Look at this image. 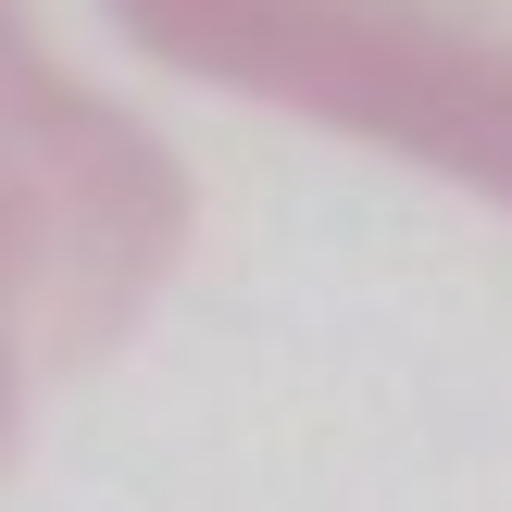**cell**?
<instances>
[{
  "label": "cell",
  "mask_w": 512,
  "mask_h": 512,
  "mask_svg": "<svg viewBox=\"0 0 512 512\" xmlns=\"http://www.w3.org/2000/svg\"><path fill=\"white\" fill-rule=\"evenodd\" d=\"M188 250V175L125 100H100L25 0H0V463L38 400L88 375L163 300Z\"/></svg>",
  "instance_id": "cell-1"
},
{
  "label": "cell",
  "mask_w": 512,
  "mask_h": 512,
  "mask_svg": "<svg viewBox=\"0 0 512 512\" xmlns=\"http://www.w3.org/2000/svg\"><path fill=\"white\" fill-rule=\"evenodd\" d=\"M150 63L313 113L512 213V0H100Z\"/></svg>",
  "instance_id": "cell-2"
}]
</instances>
